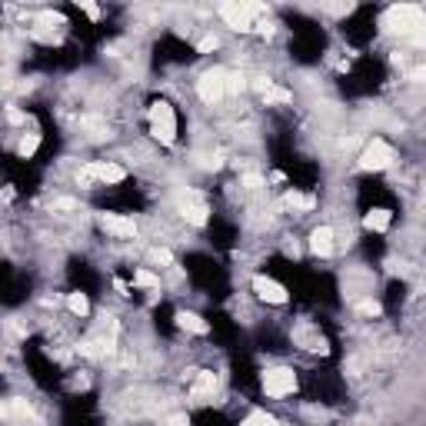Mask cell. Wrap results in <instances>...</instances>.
Segmentation results:
<instances>
[{
	"instance_id": "6da1fadb",
	"label": "cell",
	"mask_w": 426,
	"mask_h": 426,
	"mask_svg": "<svg viewBox=\"0 0 426 426\" xmlns=\"http://www.w3.org/2000/svg\"><path fill=\"white\" fill-rule=\"evenodd\" d=\"M383 27L390 30V34H400L403 40H410V44H426V17L420 7H413V3H400V7H390L386 14H383Z\"/></svg>"
},
{
	"instance_id": "7a4b0ae2",
	"label": "cell",
	"mask_w": 426,
	"mask_h": 426,
	"mask_svg": "<svg viewBox=\"0 0 426 426\" xmlns=\"http://www.w3.org/2000/svg\"><path fill=\"white\" fill-rule=\"evenodd\" d=\"M147 120H150V133L163 147H170L176 140V114L167 101H153L147 110Z\"/></svg>"
},
{
	"instance_id": "3957f363",
	"label": "cell",
	"mask_w": 426,
	"mask_h": 426,
	"mask_svg": "<svg viewBox=\"0 0 426 426\" xmlns=\"http://www.w3.org/2000/svg\"><path fill=\"white\" fill-rule=\"evenodd\" d=\"M256 14H267V7L263 3H224L220 7V17L230 30H256L253 24Z\"/></svg>"
},
{
	"instance_id": "277c9868",
	"label": "cell",
	"mask_w": 426,
	"mask_h": 426,
	"mask_svg": "<svg viewBox=\"0 0 426 426\" xmlns=\"http://www.w3.org/2000/svg\"><path fill=\"white\" fill-rule=\"evenodd\" d=\"M263 393L267 397H290L293 390H297V373L290 370V367H270V370H263Z\"/></svg>"
},
{
	"instance_id": "5b68a950",
	"label": "cell",
	"mask_w": 426,
	"mask_h": 426,
	"mask_svg": "<svg viewBox=\"0 0 426 426\" xmlns=\"http://www.w3.org/2000/svg\"><path fill=\"white\" fill-rule=\"evenodd\" d=\"M226 90H230V74H226L224 67H213V70H207L197 80V94H200L203 103H217Z\"/></svg>"
},
{
	"instance_id": "8992f818",
	"label": "cell",
	"mask_w": 426,
	"mask_h": 426,
	"mask_svg": "<svg viewBox=\"0 0 426 426\" xmlns=\"http://www.w3.org/2000/svg\"><path fill=\"white\" fill-rule=\"evenodd\" d=\"M176 210H180V217H183L187 224H194V226H203L207 217H210V207H207V200H203L197 190H187V194L176 200Z\"/></svg>"
},
{
	"instance_id": "52a82bcc",
	"label": "cell",
	"mask_w": 426,
	"mask_h": 426,
	"mask_svg": "<svg viewBox=\"0 0 426 426\" xmlns=\"http://www.w3.org/2000/svg\"><path fill=\"white\" fill-rule=\"evenodd\" d=\"M390 163H393V150H390L386 140H373V144H367V150L360 153L363 170H386Z\"/></svg>"
},
{
	"instance_id": "ba28073f",
	"label": "cell",
	"mask_w": 426,
	"mask_h": 426,
	"mask_svg": "<svg viewBox=\"0 0 426 426\" xmlns=\"http://www.w3.org/2000/svg\"><path fill=\"white\" fill-rule=\"evenodd\" d=\"M127 176V170L120 163H110V160H97V163H87L80 170V180H101V183H120Z\"/></svg>"
},
{
	"instance_id": "9c48e42d",
	"label": "cell",
	"mask_w": 426,
	"mask_h": 426,
	"mask_svg": "<svg viewBox=\"0 0 426 426\" xmlns=\"http://www.w3.org/2000/svg\"><path fill=\"white\" fill-rule=\"evenodd\" d=\"M253 293L260 297L263 303H274V306H283L287 303V287L283 283H276L270 276H253Z\"/></svg>"
},
{
	"instance_id": "30bf717a",
	"label": "cell",
	"mask_w": 426,
	"mask_h": 426,
	"mask_svg": "<svg viewBox=\"0 0 426 426\" xmlns=\"http://www.w3.org/2000/svg\"><path fill=\"white\" fill-rule=\"evenodd\" d=\"M217 386H220V380H217L213 370H197V376H194V386H190V397H194L197 403H203L207 397H213V393H217Z\"/></svg>"
},
{
	"instance_id": "8fae6325",
	"label": "cell",
	"mask_w": 426,
	"mask_h": 426,
	"mask_svg": "<svg viewBox=\"0 0 426 426\" xmlns=\"http://www.w3.org/2000/svg\"><path fill=\"white\" fill-rule=\"evenodd\" d=\"M101 226L107 233H114V237H124V240L137 233V224L130 217H120V213H101Z\"/></svg>"
},
{
	"instance_id": "7c38bea8",
	"label": "cell",
	"mask_w": 426,
	"mask_h": 426,
	"mask_svg": "<svg viewBox=\"0 0 426 426\" xmlns=\"http://www.w3.org/2000/svg\"><path fill=\"white\" fill-rule=\"evenodd\" d=\"M333 240H336L333 226H317V230L310 233V250L317 253V256H330V253H333Z\"/></svg>"
},
{
	"instance_id": "4fadbf2b",
	"label": "cell",
	"mask_w": 426,
	"mask_h": 426,
	"mask_svg": "<svg viewBox=\"0 0 426 426\" xmlns=\"http://www.w3.org/2000/svg\"><path fill=\"white\" fill-rule=\"evenodd\" d=\"M176 326L187 330V333H197V336H203V333L210 330L200 313H190V310H180V313H176Z\"/></svg>"
},
{
	"instance_id": "5bb4252c",
	"label": "cell",
	"mask_w": 426,
	"mask_h": 426,
	"mask_svg": "<svg viewBox=\"0 0 426 426\" xmlns=\"http://www.w3.org/2000/svg\"><path fill=\"white\" fill-rule=\"evenodd\" d=\"M297 340L303 343V350H310V353H330V343H326L320 333H313L310 326H300V330H297Z\"/></svg>"
},
{
	"instance_id": "9a60e30c",
	"label": "cell",
	"mask_w": 426,
	"mask_h": 426,
	"mask_svg": "<svg viewBox=\"0 0 426 426\" xmlns=\"http://www.w3.org/2000/svg\"><path fill=\"white\" fill-rule=\"evenodd\" d=\"M256 90L263 94V101H267V103H287V101H290V94H287L283 87H274V80H267V77H260V80H256Z\"/></svg>"
},
{
	"instance_id": "2e32d148",
	"label": "cell",
	"mask_w": 426,
	"mask_h": 426,
	"mask_svg": "<svg viewBox=\"0 0 426 426\" xmlns=\"http://www.w3.org/2000/svg\"><path fill=\"white\" fill-rule=\"evenodd\" d=\"M390 220H393V213H390V210H383V207H376V210H370V213L363 217V226H367V230H373V233H383V230L390 226Z\"/></svg>"
},
{
	"instance_id": "e0dca14e",
	"label": "cell",
	"mask_w": 426,
	"mask_h": 426,
	"mask_svg": "<svg viewBox=\"0 0 426 426\" xmlns=\"http://www.w3.org/2000/svg\"><path fill=\"white\" fill-rule=\"evenodd\" d=\"M240 426H280V423H276V416H270L267 410H253V413L243 416V423Z\"/></svg>"
},
{
	"instance_id": "ac0fdd59",
	"label": "cell",
	"mask_w": 426,
	"mask_h": 426,
	"mask_svg": "<svg viewBox=\"0 0 426 426\" xmlns=\"http://www.w3.org/2000/svg\"><path fill=\"white\" fill-rule=\"evenodd\" d=\"M283 203H287V207H293V210H310L317 200H313L310 194H297V190H290V194L283 197Z\"/></svg>"
},
{
	"instance_id": "d6986e66",
	"label": "cell",
	"mask_w": 426,
	"mask_h": 426,
	"mask_svg": "<svg viewBox=\"0 0 426 426\" xmlns=\"http://www.w3.org/2000/svg\"><path fill=\"white\" fill-rule=\"evenodd\" d=\"M67 306H70V313H77V317H87V313H90V300H87L83 293H70V297H67Z\"/></svg>"
},
{
	"instance_id": "ffe728a7",
	"label": "cell",
	"mask_w": 426,
	"mask_h": 426,
	"mask_svg": "<svg viewBox=\"0 0 426 426\" xmlns=\"http://www.w3.org/2000/svg\"><path fill=\"white\" fill-rule=\"evenodd\" d=\"M37 147H40V137H37V133H30V137H24V140H21V147H17V153H21L24 160H30V157L37 153Z\"/></svg>"
},
{
	"instance_id": "44dd1931",
	"label": "cell",
	"mask_w": 426,
	"mask_h": 426,
	"mask_svg": "<svg viewBox=\"0 0 426 426\" xmlns=\"http://www.w3.org/2000/svg\"><path fill=\"white\" fill-rule=\"evenodd\" d=\"M133 283H137V287H147V290L160 287V280H157L150 270H137V274H133Z\"/></svg>"
},
{
	"instance_id": "7402d4cb",
	"label": "cell",
	"mask_w": 426,
	"mask_h": 426,
	"mask_svg": "<svg viewBox=\"0 0 426 426\" xmlns=\"http://www.w3.org/2000/svg\"><path fill=\"white\" fill-rule=\"evenodd\" d=\"M80 127H83V130H90L94 137H103V133H107L103 120H97V117H83V120H80Z\"/></svg>"
},
{
	"instance_id": "603a6c76",
	"label": "cell",
	"mask_w": 426,
	"mask_h": 426,
	"mask_svg": "<svg viewBox=\"0 0 426 426\" xmlns=\"http://www.w3.org/2000/svg\"><path fill=\"white\" fill-rule=\"evenodd\" d=\"M150 260H153V263H163V267H170V263H174V253L167 250V247H153Z\"/></svg>"
},
{
	"instance_id": "cb8c5ba5",
	"label": "cell",
	"mask_w": 426,
	"mask_h": 426,
	"mask_svg": "<svg viewBox=\"0 0 426 426\" xmlns=\"http://www.w3.org/2000/svg\"><path fill=\"white\" fill-rule=\"evenodd\" d=\"M356 313H363V317H380V303L376 300H360L356 303Z\"/></svg>"
},
{
	"instance_id": "d4e9b609",
	"label": "cell",
	"mask_w": 426,
	"mask_h": 426,
	"mask_svg": "<svg viewBox=\"0 0 426 426\" xmlns=\"http://www.w3.org/2000/svg\"><path fill=\"white\" fill-rule=\"evenodd\" d=\"M243 87H247V80H243V77H240V74H230V90H233V94H240Z\"/></svg>"
},
{
	"instance_id": "484cf974",
	"label": "cell",
	"mask_w": 426,
	"mask_h": 426,
	"mask_svg": "<svg viewBox=\"0 0 426 426\" xmlns=\"http://www.w3.org/2000/svg\"><path fill=\"white\" fill-rule=\"evenodd\" d=\"M217 44H220L217 37H203V40H200V53H210V51H217Z\"/></svg>"
},
{
	"instance_id": "4316f807",
	"label": "cell",
	"mask_w": 426,
	"mask_h": 426,
	"mask_svg": "<svg viewBox=\"0 0 426 426\" xmlns=\"http://www.w3.org/2000/svg\"><path fill=\"white\" fill-rule=\"evenodd\" d=\"M80 7L87 10V17H90V21H97V17H101V7H94V3H87V0H80Z\"/></svg>"
},
{
	"instance_id": "83f0119b",
	"label": "cell",
	"mask_w": 426,
	"mask_h": 426,
	"mask_svg": "<svg viewBox=\"0 0 426 426\" xmlns=\"http://www.w3.org/2000/svg\"><path fill=\"white\" fill-rule=\"evenodd\" d=\"M170 426H194V423H190L187 416H174V420H170Z\"/></svg>"
}]
</instances>
